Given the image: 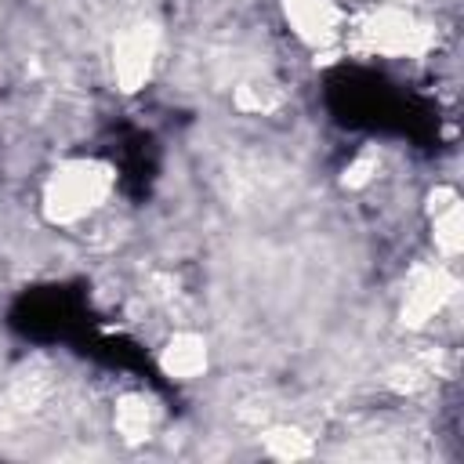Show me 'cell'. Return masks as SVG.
I'll list each match as a JSON object with an SVG mask.
<instances>
[{
  "instance_id": "3",
  "label": "cell",
  "mask_w": 464,
  "mask_h": 464,
  "mask_svg": "<svg viewBox=\"0 0 464 464\" xmlns=\"http://www.w3.org/2000/svg\"><path fill=\"white\" fill-rule=\"evenodd\" d=\"M290 36L312 51H330L348 36V14L337 0H279Z\"/></svg>"
},
{
  "instance_id": "4",
  "label": "cell",
  "mask_w": 464,
  "mask_h": 464,
  "mask_svg": "<svg viewBox=\"0 0 464 464\" xmlns=\"http://www.w3.org/2000/svg\"><path fill=\"white\" fill-rule=\"evenodd\" d=\"M109 58H112V80L120 83V91H127V94L141 91L160 62V29L152 22L127 25L112 40Z\"/></svg>"
},
{
  "instance_id": "2",
  "label": "cell",
  "mask_w": 464,
  "mask_h": 464,
  "mask_svg": "<svg viewBox=\"0 0 464 464\" xmlns=\"http://www.w3.org/2000/svg\"><path fill=\"white\" fill-rule=\"evenodd\" d=\"M355 33H359V44L381 58H420L435 44L431 25L424 18H417L413 11L395 7V4L370 11Z\"/></svg>"
},
{
  "instance_id": "6",
  "label": "cell",
  "mask_w": 464,
  "mask_h": 464,
  "mask_svg": "<svg viewBox=\"0 0 464 464\" xmlns=\"http://www.w3.org/2000/svg\"><path fill=\"white\" fill-rule=\"evenodd\" d=\"M207 362H210V348L196 330H178L160 348V370L170 381H196L207 373Z\"/></svg>"
},
{
  "instance_id": "5",
  "label": "cell",
  "mask_w": 464,
  "mask_h": 464,
  "mask_svg": "<svg viewBox=\"0 0 464 464\" xmlns=\"http://www.w3.org/2000/svg\"><path fill=\"white\" fill-rule=\"evenodd\" d=\"M450 265L453 261H435L431 268H420L413 272V279L406 283V294H402V319L410 326H428L435 315H442V308L450 304L453 297V276H450Z\"/></svg>"
},
{
  "instance_id": "8",
  "label": "cell",
  "mask_w": 464,
  "mask_h": 464,
  "mask_svg": "<svg viewBox=\"0 0 464 464\" xmlns=\"http://www.w3.org/2000/svg\"><path fill=\"white\" fill-rule=\"evenodd\" d=\"M265 450L272 457H304V453H312V442L297 428H268L265 431Z\"/></svg>"
},
{
  "instance_id": "7",
  "label": "cell",
  "mask_w": 464,
  "mask_h": 464,
  "mask_svg": "<svg viewBox=\"0 0 464 464\" xmlns=\"http://www.w3.org/2000/svg\"><path fill=\"white\" fill-rule=\"evenodd\" d=\"M160 424H163V410H160V402H156L152 395H145V392H127V395H120L116 406H112V428H116V435L127 439V442L152 439V435L160 431Z\"/></svg>"
},
{
  "instance_id": "1",
  "label": "cell",
  "mask_w": 464,
  "mask_h": 464,
  "mask_svg": "<svg viewBox=\"0 0 464 464\" xmlns=\"http://www.w3.org/2000/svg\"><path fill=\"white\" fill-rule=\"evenodd\" d=\"M112 188H116L112 163H105L98 156L62 160L40 185L44 221H51L58 228H76L83 221H94L98 214H105Z\"/></svg>"
}]
</instances>
